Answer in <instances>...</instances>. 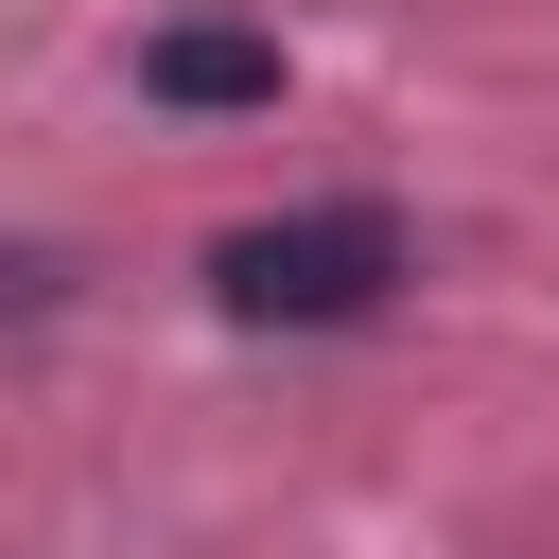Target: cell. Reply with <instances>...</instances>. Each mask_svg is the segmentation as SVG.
<instances>
[{"label":"cell","mask_w":559,"mask_h":559,"mask_svg":"<svg viewBox=\"0 0 559 559\" xmlns=\"http://www.w3.org/2000/svg\"><path fill=\"white\" fill-rule=\"evenodd\" d=\"M402 280H419V245H402V210H384V192L262 210V227H227V245H210V297H227L245 332H349V314H384Z\"/></svg>","instance_id":"obj_1"},{"label":"cell","mask_w":559,"mask_h":559,"mask_svg":"<svg viewBox=\"0 0 559 559\" xmlns=\"http://www.w3.org/2000/svg\"><path fill=\"white\" fill-rule=\"evenodd\" d=\"M140 87H157V105H280V35L175 17V35H140Z\"/></svg>","instance_id":"obj_2"},{"label":"cell","mask_w":559,"mask_h":559,"mask_svg":"<svg viewBox=\"0 0 559 559\" xmlns=\"http://www.w3.org/2000/svg\"><path fill=\"white\" fill-rule=\"evenodd\" d=\"M0 314H52V262L35 245H0Z\"/></svg>","instance_id":"obj_3"}]
</instances>
